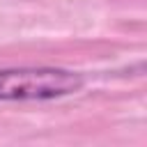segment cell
<instances>
[{"instance_id": "cell-1", "label": "cell", "mask_w": 147, "mask_h": 147, "mask_svg": "<svg viewBox=\"0 0 147 147\" xmlns=\"http://www.w3.org/2000/svg\"><path fill=\"white\" fill-rule=\"evenodd\" d=\"M83 87V76L55 67L0 69V101H51Z\"/></svg>"}]
</instances>
